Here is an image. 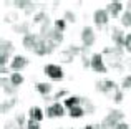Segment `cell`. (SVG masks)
<instances>
[{"instance_id": "35", "label": "cell", "mask_w": 131, "mask_h": 129, "mask_svg": "<svg viewBox=\"0 0 131 129\" xmlns=\"http://www.w3.org/2000/svg\"><path fill=\"white\" fill-rule=\"evenodd\" d=\"M81 66L83 68H91V56L88 58V55H81Z\"/></svg>"}, {"instance_id": "40", "label": "cell", "mask_w": 131, "mask_h": 129, "mask_svg": "<svg viewBox=\"0 0 131 129\" xmlns=\"http://www.w3.org/2000/svg\"><path fill=\"white\" fill-rule=\"evenodd\" d=\"M45 116H47L48 119L55 118V116H53V111H51V106H47V108H45Z\"/></svg>"}, {"instance_id": "42", "label": "cell", "mask_w": 131, "mask_h": 129, "mask_svg": "<svg viewBox=\"0 0 131 129\" xmlns=\"http://www.w3.org/2000/svg\"><path fill=\"white\" fill-rule=\"evenodd\" d=\"M115 129H129V126H128L126 123H119V124H118V126H116Z\"/></svg>"}, {"instance_id": "23", "label": "cell", "mask_w": 131, "mask_h": 129, "mask_svg": "<svg viewBox=\"0 0 131 129\" xmlns=\"http://www.w3.org/2000/svg\"><path fill=\"white\" fill-rule=\"evenodd\" d=\"M10 83H12L15 88H18L20 84L23 83V76H22V73H12V74H10Z\"/></svg>"}, {"instance_id": "27", "label": "cell", "mask_w": 131, "mask_h": 129, "mask_svg": "<svg viewBox=\"0 0 131 129\" xmlns=\"http://www.w3.org/2000/svg\"><path fill=\"white\" fill-rule=\"evenodd\" d=\"M30 3H32V2H28V0H15L13 5H15L17 8H20V10H27L30 7Z\"/></svg>"}, {"instance_id": "5", "label": "cell", "mask_w": 131, "mask_h": 129, "mask_svg": "<svg viewBox=\"0 0 131 129\" xmlns=\"http://www.w3.org/2000/svg\"><path fill=\"white\" fill-rule=\"evenodd\" d=\"M95 88H96L98 93L108 94V93H111V91L118 89V84H116L113 80H101V81H96L95 83Z\"/></svg>"}, {"instance_id": "14", "label": "cell", "mask_w": 131, "mask_h": 129, "mask_svg": "<svg viewBox=\"0 0 131 129\" xmlns=\"http://www.w3.org/2000/svg\"><path fill=\"white\" fill-rule=\"evenodd\" d=\"M28 118L30 119H33V121H42L43 118H45V111L42 109V108H38V106H32L28 109Z\"/></svg>"}, {"instance_id": "33", "label": "cell", "mask_w": 131, "mask_h": 129, "mask_svg": "<svg viewBox=\"0 0 131 129\" xmlns=\"http://www.w3.org/2000/svg\"><path fill=\"white\" fill-rule=\"evenodd\" d=\"M15 123L17 124H18V126L20 127H27V121H25V114H23V113H20V114H17V116H15Z\"/></svg>"}, {"instance_id": "36", "label": "cell", "mask_w": 131, "mask_h": 129, "mask_svg": "<svg viewBox=\"0 0 131 129\" xmlns=\"http://www.w3.org/2000/svg\"><path fill=\"white\" fill-rule=\"evenodd\" d=\"M27 129H42L38 121H33V119H28L27 121Z\"/></svg>"}, {"instance_id": "12", "label": "cell", "mask_w": 131, "mask_h": 129, "mask_svg": "<svg viewBox=\"0 0 131 129\" xmlns=\"http://www.w3.org/2000/svg\"><path fill=\"white\" fill-rule=\"evenodd\" d=\"M83 99L85 98H81V96H70V98H67V99L63 101V106L70 111V109H73V108H77V106H81V104H83Z\"/></svg>"}, {"instance_id": "32", "label": "cell", "mask_w": 131, "mask_h": 129, "mask_svg": "<svg viewBox=\"0 0 131 129\" xmlns=\"http://www.w3.org/2000/svg\"><path fill=\"white\" fill-rule=\"evenodd\" d=\"M67 50H68V51H70L73 56H77V55H81V53H83V46H77V45H70Z\"/></svg>"}, {"instance_id": "19", "label": "cell", "mask_w": 131, "mask_h": 129, "mask_svg": "<svg viewBox=\"0 0 131 129\" xmlns=\"http://www.w3.org/2000/svg\"><path fill=\"white\" fill-rule=\"evenodd\" d=\"M13 106H17V96H13V98H8V99L2 101V106H0V111H2V114H5V113H8V111L12 109Z\"/></svg>"}, {"instance_id": "10", "label": "cell", "mask_w": 131, "mask_h": 129, "mask_svg": "<svg viewBox=\"0 0 131 129\" xmlns=\"http://www.w3.org/2000/svg\"><path fill=\"white\" fill-rule=\"evenodd\" d=\"M123 8H125V3L123 2H110L108 7H106V12L110 13L111 18H118L119 13L123 12Z\"/></svg>"}, {"instance_id": "38", "label": "cell", "mask_w": 131, "mask_h": 129, "mask_svg": "<svg viewBox=\"0 0 131 129\" xmlns=\"http://www.w3.org/2000/svg\"><path fill=\"white\" fill-rule=\"evenodd\" d=\"M125 51L131 53V33L126 35V40H125Z\"/></svg>"}, {"instance_id": "45", "label": "cell", "mask_w": 131, "mask_h": 129, "mask_svg": "<svg viewBox=\"0 0 131 129\" xmlns=\"http://www.w3.org/2000/svg\"><path fill=\"white\" fill-rule=\"evenodd\" d=\"M71 129H73V127H71Z\"/></svg>"}, {"instance_id": "1", "label": "cell", "mask_w": 131, "mask_h": 129, "mask_svg": "<svg viewBox=\"0 0 131 129\" xmlns=\"http://www.w3.org/2000/svg\"><path fill=\"white\" fill-rule=\"evenodd\" d=\"M123 119H125V113H123V111L111 109L108 114H106V118L103 119L101 129H115L119 123H123Z\"/></svg>"}, {"instance_id": "41", "label": "cell", "mask_w": 131, "mask_h": 129, "mask_svg": "<svg viewBox=\"0 0 131 129\" xmlns=\"http://www.w3.org/2000/svg\"><path fill=\"white\" fill-rule=\"evenodd\" d=\"M83 129H101V124H90V126H85Z\"/></svg>"}, {"instance_id": "43", "label": "cell", "mask_w": 131, "mask_h": 129, "mask_svg": "<svg viewBox=\"0 0 131 129\" xmlns=\"http://www.w3.org/2000/svg\"><path fill=\"white\" fill-rule=\"evenodd\" d=\"M0 71H2V74H7V73H8V68H7V66H2V70H0Z\"/></svg>"}, {"instance_id": "18", "label": "cell", "mask_w": 131, "mask_h": 129, "mask_svg": "<svg viewBox=\"0 0 131 129\" xmlns=\"http://www.w3.org/2000/svg\"><path fill=\"white\" fill-rule=\"evenodd\" d=\"M35 88H37V91L45 98V96H50L51 89H53V84H51V83H37Z\"/></svg>"}, {"instance_id": "26", "label": "cell", "mask_w": 131, "mask_h": 129, "mask_svg": "<svg viewBox=\"0 0 131 129\" xmlns=\"http://www.w3.org/2000/svg\"><path fill=\"white\" fill-rule=\"evenodd\" d=\"M83 108H85V111H86L88 114H93V113H95V109H96L95 104H93L90 99H86V98L83 99Z\"/></svg>"}, {"instance_id": "4", "label": "cell", "mask_w": 131, "mask_h": 129, "mask_svg": "<svg viewBox=\"0 0 131 129\" xmlns=\"http://www.w3.org/2000/svg\"><path fill=\"white\" fill-rule=\"evenodd\" d=\"M110 18H111V17H110V13L106 12V8H98V10H95V13H93V22H95L96 28H100V30H101L103 27L108 25Z\"/></svg>"}, {"instance_id": "8", "label": "cell", "mask_w": 131, "mask_h": 129, "mask_svg": "<svg viewBox=\"0 0 131 129\" xmlns=\"http://www.w3.org/2000/svg\"><path fill=\"white\" fill-rule=\"evenodd\" d=\"M40 38L42 36L40 35H35V33H28V35H25L22 38V45H23V48L25 50H35V46H37V43L40 42Z\"/></svg>"}, {"instance_id": "9", "label": "cell", "mask_w": 131, "mask_h": 129, "mask_svg": "<svg viewBox=\"0 0 131 129\" xmlns=\"http://www.w3.org/2000/svg\"><path fill=\"white\" fill-rule=\"evenodd\" d=\"M27 64H28V58H27V56L17 55V56H13L12 63H10V70H13L15 73H18V71H22Z\"/></svg>"}, {"instance_id": "17", "label": "cell", "mask_w": 131, "mask_h": 129, "mask_svg": "<svg viewBox=\"0 0 131 129\" xmlns=\"http://www.w3.org/2000/svg\"><path fill=\"white\" fill-rule=\"evenodd\" d=\"M33 53L35 55H38V56H45V55H48V46H47V40L43 38H40V42L37 43V46H35V50H33Z\"/></svg>"}, {"instance_id": "2", "label": "cell", "mask_w": 131, "mask_h": 129, "mask_svg": "<svg viewBox=\"0 0 131 129\" xmlns=\"http://www.w3.org/2000/svg\"><path fill=\"white\" fill-rule=\"evenodd\" d=\"M43 74H47L50 80L53 81H60L65 78V71L61 70V66H58V64H45L43 66Z\"/></svg>"}, {"instance_id": "22", "label": "cell", "mask_w": 131, "mask_h": 129, "mask_svg": "<svg viewBox=\"0 0 131 129\" xmlns=\"http://www.w3.org/2000/svg\"><path fill=\"white\" fill-rule=\"evenodd\" d=\"M68 114H70V118H73V119H75V118L78 119V118H83L85 114H86V111H85L83 106H77V108H73V109H70Z\"/></svg>"}, {"instance_id": "11", "label": "cell", "mask_w": 131, "mask_h": 129, "mask_svg": "<svg viewBox=\"0 0 131 129\" xmlns=\"http://www.w3.org/2000/svg\"><path fill=\"white\" fill-rule=\"evenodd\" d=\"M0 84H2V89H3V93H7L10 98H13L17 94V88L13 86L12 83H10V78L7 80L5 76H2V80H0Z\"/></svg>"}, {"instance_id": "3", "label": "cell", "mask_w": 131, "mask_h": 129, "mask_svg": "<svg viewBox=\"0 0 131 129\" xmlns=\"http://www.w3.org/2000/svg\"><path fill=\"white\" fill-rule=\"evenodd\" d=\"M91 70L96 73H108V66H106L103 53H93L91 55Z\"/></svg>"}, {"instance_id": "29", "label": "cell", "mask_w": 131, "mask_h": 129, "mask_svg": "<svg viewBox=\"0 0 131 129\" xmlns=\"http://www.w3.org/2000/svg\"><path fill=\"white\" fill-rule=\"evenodd\" d=\"M123 99H125V94H123V91L118 88V89L113 93V101H115L116 104H119V103H123Z\"/></svg>"}, {"instance_id": "37", "label": "cell", "mask_w": 131, "mask_h": 129, "mask_svg": "<svg viewBox=\"0 0 131 129\" xmlns=\"http://www.w3.org/2000/svg\"><path fill=\"white\" fill-rule=\"evenodd\" d=\"M67 94H68V91H67V89H60V91H57V93H55L51 98H53V99L57 101V99H61V98H65Z\"/></svg>"}, {"instance_id": "34", "label": "cell", "mask_w": 131, "mask_h": 129, "mask_svg": "<svg viewBox=\"0 0 131 129\" xmlns=\"http://www.w3.org/2000/svg\"><path fill=\"white\" fill-rule=\"evenodd\" d=\"M121 88H123V89H131V74H128V76L123 78V81H121Z\"/></svg>"}, {"instance_id": "44", "label": "cell", "mask_w": 131, "mask_h": 129, "mask_svg": "<svg viewBox=\"0 0 131 129\" xmlns=\"http://www.w3.org/2000/svg\"><path fill=\"white\" fill-rule=\"evenodd\" d=\"M126 10H131V2H128V3H126Z\"/></svg>"}, {"instance_id": "13", "label": "cell", "mask_w": 131, "mask_h": 129, "mask_svg": "<svg viewBox=\"0 0 131 129\" xmlns=\"http://www.w3.org/2000/svg\"><path fill=\"white\" fill-rule=\"evenodd\" d=\"M43 38H47V40H51V42H55L57 45H60V43L63 42V33H61L60 30H57V28L53 27V28H51L50 32H48L47 35L43 36Z\"/></svg>"}, {"instance_id": "31", "label": "cell", "mask_w": 131, "mask_h": 129, "mask_svg": "<svg viewBox=\"0 0 131 129\" xmlns=\"http://www.w3.org/2000/svg\"><path fill=\"white\" fill-rule=\"evenodd\" d=\"M63 18L70 23H77V15H75V12H71V10H67V12L63 13Z\"/></svg>"}, {"instance_id": "16", "label": "cell", "mask_w": 131, "mask_h": 129, "mask_svg": "<svg viewBox=\"0 0 131 129\" xmlns=\"http://www.w3.org/2000/svg\"><path fill=\"white\" fill-rule=\"evenodd\" d=\"M13 50H15V46H13V43L10 42H7V40H2L0 42V55H7V56H10L13 53Z\"/></svg>"}, {"instance_id": "39", "label": "cell", "mask_w": 131, "mask_h": 129, "mask_svg": "<svg viewBox=\"0 0 131 129\" xmlns=\"http://www.w3.org/2000/svg\"><path fill=\"white\" fill-rule=\"evenodd\" d=\"M32 13H33V15H35V3H30V7H28V8H27L25 10V15H32Z\"/></svg>"}, {"instance_id": "24", "label": "cell", "mask_w": 131, "mask_h": 129, "mask_svg": "<svg viewBox=\"0 0 131 129\" xmlns=\"http://www.w3.org/2000/svg\"><path fill=\"white\" fill-rule=\"evenodd\" d=\"M121 25L131 28V10H125L121 15Z\"/></svg>"}, {"instance_id": "28", "label": "cell", "mask_w": 131, "mask_h": 129, "mask_svg": "<svg viewBox=\"0 0 131 129\" xmlns=\"http://www.w3.org/2000/svg\"><path fill=\"white\" fill-rule=\"evenodd\" d=\"M55 28H57V30H60V32L61 33H63L65 32V28H67V20H65V18H58V20H55Z\"/></svg>"}, {"instance_id": "30", "label": "cell", "mask_w": 131, "mask_h": 129, "mask_svg": "<svg viewBox=\"0 0 131 129\" xmlns=\"http://www.w3.org/2000/svg\"><path fill=\"white\" fill-rule=\"evenodd\" d=\"M18 20V13L17 12H8V15L3 17V22L5 23H12V22H17Z\"/></svg>"}, {"instance_id": "25", "label": "cell", "mask_w": 131, "mask_h": 129, "mask_svg": "<svg viewBox=\"0 0 131 129\" xmlns=\"http://www.w3.org/2000/svg\"><path fill=\"white\" fill-rule=\"evenodd\" d=\"M60 60H61V63H71L75 60V56L71 55L68 50H63V51L60 53Z\"/></svg>"}, {"instance_id": "6", "label": "cell", "mask_w": 131, "mask_h": 129, "mask_svg": "<svg viewBox=\"0 0 131 129\" xmlns=\"http://www.w3.org/2000/svg\"><path fill=\"white\" fill-rule=\"evenodd\" d=\"M81 42H83V46H88V48H91V46L95 45L96 33L91 27H88V25L83 27V30H81Z\"/></svg>"}, {"instance_id": "20", "label": "cell", "mask_w": 131, "mask_h": 129, "mask_svg": "<svg viewBox=\"0 0 131 129\" xmlns=\"http://www.w3.org/2000/svg\"><path fill=\"white\" fill-rule=\"evenodd\" d=\"M48 18H50V17L47 15V12H45V10H40V12H37L35 15H33L32 23H33V25H43Z\"/></svg>"}, {"instance_id": "7", "label": "cell", "mask_w": 131, "mask_h": 129, "mask_svg": "<svg viewBox=\"0 0 131 129\" xmlns=\"http://www.w3.org/2000/svg\"><path fill=\"white\" fill-rule=\"evenodd\" d=\"M111 40L115 42V46H121L125 48V40H126V35L119 27H113L111 28Z\"/></svg>"}, {"instance_id": "15", "label": "cell", "mask_w": 131, "mask_h": 129, "mask_svg": "<svg viewBox=\"0 0 131 129\" xmlns=\"http://www.w3.org/2000/svg\"><path fill=\"white\" fill-rule=\"evenodd\" d=\"M12 30L15 33H23V36L30 33V23L28 22H18V23H13Z\"/></svg>"}, {"instance_id": "21", "label": "cell", "mask_w": 131, "mask_h": 129, "mask_svg": "<svg viewBox=\"0 0 131 129\" xmlns=\"http://www.w3.org/2000/svg\"><path fill=\"white\" fill-rule=\"evenodd\" d=\"M65 109H67V108L63 106V104L61 103H58V101H55L53 104H51V111H53V116L55 118H61V116H65Z\"/></svg>"}]
</instances>
